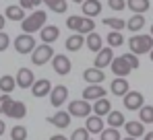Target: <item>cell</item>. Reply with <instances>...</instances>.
<instances>
[{
	"instance_id": "6da1fadb",
	"label": "cell",
	"mask_w": 153,
	"mask_h": 140,
	"mask_svg": "<svg viewBox=\"0 0 153 140\" xmlns=\"http://www.w3.org/2000/svg\"><path fill=\"white\" fill-rule=\"evenodd\" d=\"M46 19H48V15H46L44 10H35V13H31L29 17H25V19L21 21V29H23V33H35V31H42V29L46 27Z\"/></svg>"
},
{
	"instance_id": "7a4b0ae2",
	"label": "cell",
	"mask_w": 153,
	"mask_h": 140,
	"mask_svg": "<svg viewBox=\"0 0 153 140\" xmlns=\"http://www.w3.org/2000/svg\"><path fill=\"white\" fill-rule=\"evenodd\" d=\"M128 47H130V52L137 54V56L149 54V52L153 49V35H145V33L132 35V37L128 39Z\"/></svg>"
},
{
	"instance_id": "3957f363",
	"label": "cell",
	"mask_w": 153,
	"mask_h": 140,
	"mask_svg": "<svg viewBox=\"0 0 153 140\" xmlns=\"http://www.w3.org/2000/svg\"><path fill=\"white\" fill-rule=\"evenodd\" d=\"M93 111V105H89L87 99H75L68 103V113L73 117H89Z\"/></svg>"
},
{
	"instance_id": "277c9868",
	"label": "cell",
	"mask_w": 153,
	"mask_h": 140,
	"mask_svg": "<svg viewBox=\"0 0 153 140\" xmlns=\"http://www.w3.org/2000/svg\"><path fill=\"white\" fill-rule=\"evenodd\" d=\"M52 54H54V49L50 47V43H42V46H37L31 52V62H33L35 66H44L48 60L54 58Z\"/></svg>"
},
{
	"instance_id": "5b68a950",
	"label": "cell",
	"mask_w": 153,
	"mask_h": 140,
	"mask_svg": "<svg viewBox=\"0 0 153 140\" xmlns=\"http://www.w3.org/2000/svg\"><path fill=\"white\" fill-rule=\"evenodd\" d=\"M35 47L37 46H35V39H33L31 33H21V35H17V39H15V49H17L19 54H31Z\"/></svg>"
},
{
	"instance_id": "8992f818",
	"label": "cell",
	"mask_w": 153,
	"mask_h": 140,
	"mask_svg": "<svg viewBox=\"0 0 153 140\" xmlns=\"http://www.w3.org/2000/svg\"><path fill=\"white\" fill-rule=\"evenodd\" d=\"M52 68L56 74H60V76H66L71 68H73V64H71V60H68V56H64V54H58V56H54L52 58Z\"/></svg>"
},
{
	"instance_id": "52a82bcc",
	"label": "cell",
	"mask_w": 153,
	"mask_h": 140,
	"mask_svg": "<svg viewBox=\"0 0 153 140\" xmlns=\"http://www.w3.org/2000/svg\"><path fill=\"white\" fill-rule=\"evenodd\" d=\"M145 105V97L143 93H139V91H128L124 95V107L130 109V111H139L141 107Z\"/></svg>"
},
{
	"instance_id": "ba28073f",
	"label": "cell",
	"mask_w": 153,
	"mask_h": 140,
	"mask_svg": "<svg viewBox=\"0 0 153 140\" xmlns=\"http://www.w3.org/2000/svg\"><path fill=\"white\" fill-rule=\"evenodd\" d=\"M112 60H114V52H112V47H102V49L95 54L93 66L103 70V66H110V64H112Z\"/></svg>"
},
{
	"instance_id": "9c48e42d",
	"label": "cell",
	"mask_w": 153,
	"mask_h": 140,
	"mask_svg": "<svg viewBox=\"0 0 153 140\" xmlns=\"http://www.w3.org/2000/svg\"><path fill=\"white\" fill-rule=\"evenodd\" d=\"M110 68H112V72H114L116 76H122V78L128 76V74L132 72V66L128 64L122 56H120V58H114V60H112V64H110Z\"/></svg>"
},
{
	"instance_id": "30bf717a",
	"label": "cell",
	"mask_w": 153,
	"mask_h": 140,
	"mask_svg": "<svg viewBox=\"0 0 153 140\" xmlns=\"http://www.w3.org/2000/svg\"><path fill=\"white\" fill-rule=\"evenodd\" d=\"M15 78H17V87H21V89H31L33 83H35V76L29 68H19Z\"/></svg>"
},
{
	"instance_id": "8fae6325",
	"label": "cell",
	"mask_w": 153,
	"mask_h": 140,
	"mask_svg": "<svg viewBox=\"0 0 153 140\" xmlns=\"http://www.w3.org/2000/svg\"><path fill=\"white\" fill-rule=\"evenodd\" d=\"M71 119H73V116H71L68 111H58V113H54V116L46 117L48 124L60 128V130H62V128H68V126H71Z\"/></svg>"
},
{
	"instance_id": "7c38bea8",
	"label": "cell",
	"mask_w": 153,
	"mask_h": 140,
	"mask_svg": "<svg viewBox=\"0 0 153 140\" xmlns=\"http://www.w3.org/2000/svg\"><path fill=\"white\" fill-rule=\"evenodd\" d=\"M68 99V89L64 87V85H58V87H54L50 93V103L54 107H60L64 101Z\"/></svg>"
},
{
	"instance_id": "4fadbf2b",
	"label": "cell",
	"mask_w": 153,
	"mask_h": 140,
	"mask_svg": "<svg viewBox=\"0 0 153 140\" xmlns=\"http://www.w3.org/2000/svg\"><path fill=\"white\" fill-rule=\"evenodd\" d=\"M31 93H33V97H46V95L52 93V83L48 80V78H39V80H35L33 83V87H31Z\"/></svg>"
},
{
	"instance_id": "5bb4252c",
	"label": "cell",
	"mask_w": 153,
	"mask_h": 140,
	"mask_svg": "<svg viewBox=\"0 0 153 140\" xmlns=\"http://www.w3.org/2000/svg\"><path fill=\"white\" fill-rule=\"evenodd\" d=\"M103 97H105V89L102 85H89L83 91V99H87V101H97V99H103Z\"/></svg>"
},
{
	"instance_id": "9a60e30c",
	"label": "cell",
	"mask_w": 153,
	"mask_h": 140,
	"mask_svg": "<svg viewBox=\"0 0 153 140\" xmlns=\"http://www.w3.org/2000/svg\"><path fill=\"white\" fill-rule=\"evenodd\" d=\"M83 78H85V83H89V85H100L103 83V78H105V74H103L102 68H87L83 72Z\"/></svg>"
},
{
	"instance_id": "2e32d148",
	"label": "cell",
	"mask_w": 153,
	"mask_h": 140,
	"mask_svg": "<svg viewBox=\"0 0 153 140\" xmlns=\"http://www.w3.org/2000/svg\"><path fill=\"white\" fill-rule=\"evenodd\" d=\"M85 128L91 132V134H102L103 130V119L102 116H89L87 119H85Z\"/></svg>"
},
{
	"instance_id": "e0dca14e",
	"label": "cell",
	"mask_w": 153,
	"mask_h": 140,
	"mask_svg": "<svg viewBox=\"0 0 153 140\" xmlns=\"http://www.w3.org/2000/svg\"><path fill=\"white\" fill-rule=\"evenodd\" d=\"M124 132L132 138H139V136H145V124L139 119V122H126L124 124Z\"/></svg>"
},
{
	"instance_id": "ac0fdd59",
	"label": "cell",
	"mask_w": 153,
	"mask_h": 140,
	"mask_svg": "<svg viewBox=\"0 0 153 140\" xmlns=\"http://www.w3.org/2000/svg\"><path fill=\"white\" fill-rule=\"evenodd\" d=\"M81 8H83V15L85 17H97L102 13V2L100 0H85L81 4Z\"/></svg>"
},
{
	"instance_id": "d6986e66",
	"label": "cell",
	"mask_w": 153,
	"mask_h": 140,
	"mask_svg": "<svg viewBox=\"0 0 153 140\" xmlns=\"http://www.w3.org/2000/svg\"><path fill=\"white\" fill-rule=\"evenodd\" d=\"M110 91H112L114 95H118V97H124V95L130 91V89H128V80H126V78H122V76H116V78L112 80Z\"/></svg>"
},
{
	"instance_id": "ffe728a7",
	"label": "cell",
	"mask_w": 153,
	"mask_h": 140,
	"mask_svg": "<svg viewBox=\"0 0 153 140\" xmlns=\"http://www.w3.org/2000/svg\"><path fill=\"white\" fill-rule=\"evenodd\" d=\"M6 116L8 117H15V119H21V117L27 116V105L23 101H13L10 103V107H8V111H6Z\"/></svg>"
},
{
	"instance_id": "44dd1931",
	"label": "cell",
	"mask_w": 153,
	"mask_h": 140,
	"mask_svg": "<svg viewBox=\"0 0 153 140\" xmlns=\"http://www.w3.org/2000/svg\"><path fill=\"white\" fill-rule=\"evenodd\" d=\"M58 35H60V29H58L56 25H46V27L42 29V33H39V37H42L44 43H52V41H56Z\"/></svg>"
},
{
	"instance_id": "7402d4cb",
	"label": "cell",
	"mask_w": 153,
	"mask_h": 140,
	"mask_svg": "<svg viewBox=\"0 0 153 140\" xmlns=\"http://www.w3.org/2000/svg\"><path fill=\"white\" fill-rule=\"evenodd\" d=\"M4 17L10 19V21H23L25 19V8L21 4H10V6H6Z\"/></svg>"
},
{
	"instance_id": "603a6c76",
	"label": "cell",
	"mask_w": 153,
	"mask_h": 140,
	"mask_svg": "<svg viewBox=\"0 0 153 140\" xmlns=\"http://www.w3.org/2000/svg\"><path fill=\"white\" fill-rule=\"evenodd\" d=\"M83 43H85V37H83L81 33H73V35L66 39V43H64V46H66L68 52H79V49L83 47Z\"/></svg>"
},
{
	"instance_id": "cb8c5ba5",
	"label": "cell",
	"mask_w": 153,
	"mask_h": 140,
	"mask_svg": "<svg viewBox=\"0 0 153 140\" xmlns=\"http://www.w3.org/2000/svg\"><path fill=\"white\" fill-rule=\"evenodd\" d=\"M85 43H87V47H89L91 52H95V54H97V52L102 49V35L91 31V33H87V37H85Z\"/></svg>"
},
{
	"instance_id": "d4e9b609",
	"label": "cell",
	"mask_w": 153,
	"mask_h": 140,
	"mask_svg": "<svg viewBox=\"0 0 153 140\" xmlns=\"http://www.w3.org/2000/svg\"><path fill=\"white\" fill-rule=\"evenodd\" d=\"M112 111V105H110V99H97L95 103H93V113L95 116H108Z\"/></svg>"
},
{
	"instance_id": "484cf974",
	"label": "cell",
	"mask_w": 153,
	"mask_h": 140,
	"mask_svg": "<svg viewBox=\"0 0 153 140\" xmlns=\"http://www.w3.org/2000/svg\"><path fill=\"white\" fill-rule=\"evenodd\" d=\"M15 87H17V78H15V76H10V74L0 76V91H2V93H6V95L13 93Z\"/></svg>"
},
{
	"instance_id": "4316f807",
	"label": "cell",
	"mask_w": 153,
	"mask_h": 140,
	"mask_svg": "<svg viewBox=\"0 0 153 140\" xmlns=\"http://www.w3.org/2000/svg\"><path fill=\"white\" fill-rule=\"evenodd\" d=\"M126 6L134 15H143L145 10H149V0H126Z\"/></svg>"
},
{
	"instance_id": "83f0119b",
	"label": "cell",
	"mask_w": 153,
	"mask_h": 140,
	"mask_svg": "<svg viewBox=\"0 0 153 140\" xmlns=\"http://www.w3.org/2000/svg\"><path fill=\"white\" fill-rule=\"evenodd\" d=\"M143 27H145V17H143V15H132V17L126 21V29L132 31V33L141 31Z\"/></svg>"
},
{
	"instance_id": "f1b7e54d",
	"label": "cell",
	"mask_w": 153,
	"mask_h": 140,
	"mask_svg": "<svg viewBox=\"0 0 153 140\" xmlns=\"http://www.w3.org/2000/svg\"><path fill=\"white\" fill-rule=\"evenodd\" d=\"M108 124H110V128H120V126L126 124V117L122 116V111H110L108 113Z\"/></svg>"
},
{
	"instance_id": "f546056e",
	"label": "cell",
	"mask_w": 153,
	"mask_h": 140,
	"mask_svg": "<svg viewBox=\"0 0 153 140\" xmlns=\"http://www.w3.org/2000/svg\"><path fill=\"white\" fill-rule=\"evenodd\" d=\"M103 25L112 27V31H122L126 27V21H122L120 17H108V19H103Z\"/></svg>"
},
{
	"instance_id": "4dcf8cb0",
	"label": "cell",
	"mask_w": 153,
	"mask_h": 140,
	"mask_svg": "<svg viewBox=\"0 0 153 140\" xmlns=\"http://www.w3.org/2000/svg\"><path fill=\"white\" fill-rule=\"evenodd\" d=\"M124 43V35L120 33V31H112V33H108V46L110 47H120Z\"/></svg>"
},
{
	"instance_id": "1f68e13d",
	"label": "cell",
	"mask_w": 153,
	"mask_h": 140,
	"mask_svg": "<svg viewBox=\"0 0 153 140\" xmlns=\"http://www.w3.org/2000/svg\"><path fill=\"white\" fill-rule=\"evenodd\" d=\"M48 4V8L54 10V13H66V0H44Z\"/></svg>"
},
{
	"instance_id": "d6a6232c",
	"label": "cell",
	"mask_w": 153,
	"mask_h": 140,
	"mask_svg": "<svg viewBox=\"0 0 153 140\" xmlns=\"http://www.w3.org/2000/svg\"><path fill=\"white\" fill-rule=\"evenodd\" d=\"M139 116L143 124H153V105H143L139 109Z\"/></svg>"
},
{
	"instance_id": "836d02e7",
	"label": "cell",
	"mask_w": 153,
	"mask_h": 140,
	"mask_svg": "<svg viewBox=\"0 0 153 140\" xmlns=\"http://www.w3.org/2000/svg\"><path fill=\"white\" fill-rule=\"evenodd\" d=\"M91 31H95V21H93L91 17H85L76 33H81V35H83V33H91Z\"/></svg>"
},
{
	"instance_id": "e575fe53",
	"label": "cell",
	"mask_w": 153,
	"mask_h": 140,
	"mask_svg": "<svg viewBox=\"0 0 153 140\" xmlns=\"http://www.w3.org/2000/svg\"><path fill=\"white\" fill-rule=\"evenodd\" d=\"M10 138L13 140H27V128L23 126H15L10 130Z\"/></svg>"
},
{
	"instance_id": "d590c367",
	"label": "cell",
	"mask_w": 153,
	"mask_h": 140,
	"mask_svg": "<svg viewBox=\"0 0 153 140\" xmlns=\"http://www.w3.org/2000/svg\"><path fill=\"white\" fill-rule=\"evenodd\" d=\"M100 136H102V140H122L118 128H108V130H103Z\"/></svg>"
},
{
	"instance_id": "8d00e7d4",
	"label": "cell",
	"mask_w": 153,
	"mask_h": 140,
	"mask_svg": "<svg viewBox=\"0 0 153 140\" xmlns=\"http://www.w3.org/2000/svg\"><path fill=\"white\" fill-rule=\"evenodd\" d=\"M89 136H91V132L87 128H76L73 132V136H71V140H91Z\"/></svg>"
},
{
	"instance_id": "74e56055",
	"label": "cell",
	"mask_w": 153,
	"mask_h": 140,
	"mask_svg": "<svg viewBox=\"0 0 153 140\" xmlns=\"http://www.w3.org/2000/svg\"><path fill=\"white\" fill-rule=\"evenodd\" d=\"M13 101H15V99H10L6 93L0 97V113H2V116H6V111H8V107H10Z\"/></svg>"
},
{
	"instance_id": "f35d334b",
	"label": "cell",
	"mask_w": 153,
	"mask_h": 140,
	"mask_svg": "<svg viewBox=\"0 0 153 140\" xmlns=\"http://www.w3.org/2000/svg\"><path fill=\"white\" fill-rule=\"evenodd\" d=\"M83 19H85V17H68V19H66V27L73 29V31H79V27H81V23H83Z\"/></svg>"
},
{
	"instance_id": "ab89813d",
	"label": "cell",
	"mask_w": 153,
	"mask_h": 140,
	"mask_svg": "<svg viewBox=\"0 0 153 140\" xmlns=\"http://www.w3.org/2000/svg\"><path fill=\"white\" fill-rule=\"evenodd\" d=\"M122 58H124V60H126L128 64L132 66V70H137V68H139V56H137V54H132V52H128V54H124Z\"/></svg>"
},
{
	"instance_id": "60d3db41",
	"label": "cell",
	"mask_w": 153,
	"mask_h": 140,
	"mask_svg": "<svg viewBox=\"0 0 153 140\" xmlns=\"http://www.w3.org/2000/svg\"><path fill=\"white\" fill-rule=\"evenodd\" d=\"M108 4H110L112 10H122V8H126V0H108Z\"/></svg>"
},
{
	"instance_id": "b9f144b4",
	"label": "cell",
	"mask_w": 153,
	"mask_h": 140,
	"mask_svg": "<svg viewBox=\"0 0 153 140\" xmlns=\"http://www.w3.org/2000/svg\"><path fill=\"white\" fill-rule=\"evenodd\" d=\"M8 46H10V37H8L6 33H2V31H0V52H4Z\"/></svg>"
},
{
	"instance_id": "7bdbcfd3",
	"label": "cell",
	"mask_w": 153,
	"mask_h": 140,
	"mask_svg": "<svg viewBox=\"0 0 153 140\" xmlns=\"http://www.w3.org/2000/svg\"><path fill=\"white\" fill-rule=\"evenodd\" d=\"M19 4H21L23 8H33V6H35L33 0H19Z\"/></svg>"
},
{
	"instance_id": "ee69618b",
	"label": "cell",
	"mask_w": 153,
	"mask_h": 140,
	"mask_svg": "<svg viewBox=\"0 0 153 140\" xmlns=\"http://www.w3.org/2000/svg\"><path fill=\"white\" fill-rule=\"evenodd\" d=\"M4 23H6V17H4V15H0V31L4 29Z\"/></svg>"
},
{
	"instance_id": "f6af8a7d",
	"label": "cell",
	"mask_w": 153,
	"mask_h": 140,
	"mask_svg": "<svg viewBox=\"0 0 153 140\" xmlns=\"http://www.w3.org/2000/svg\"><path fill=\"white\" fill-rule=\"evenodd\" d=\"M50 140H68L66 136H62V134H56V136H52Z\"/></svg>"
},
{
	"instance_id": "bcb514c9",
	"label": "cell",
	"mask_w": 153,
	"mask_h": 140,
	"mask_svg": "<svg viewBox=\"0 0 153 140\" xmlns=\"http://www.w3.org/2000/svg\"><path fill=\"white\" fill-rule=\"evenodd\" d=\"M4 130H6V124H4V122H2V119H0V136H2V134H4Z\"/></svg>"
},
{
	"instance_id": "7dc6e473",
	"label": "cell",
	"mask_w": 153,
	"mask_h": 140,
	"mask_svg": "<svg viewBox=\"0 0 153 140\" xmlns=\"http://www.w3.org/2000/svg\"><path fill=\"white\" fill-rule=\"evenodd\" d=\"M143 140H153V132H145V136H143Z\"/></svg>"
},
{
	"instance_id": "c3c4849f",
	"label": "cell",
	"mask_w": 153,
	"mask_h": 140,
	"mask_svg": "<svg viewBox=\"0 0 153 140\" xmlns=\"http://www.w3.org/2000/svg\"><path fill=\"white\" fill-rule=\"evenodd\" d=\"M42 2H44V0H33V4H35V6H37V4H42Z\"/></svg>"
},
{
	"instance_id": "681fc988",
	"label": "cell",
	"mask_w": 153,
	"mask_h": 140,
	"mask_svg": "<svg viewBox=\"0 0 153 140\" xmlns=\"http://www.w3.org/2000/svg\"><path fill=\"white\" fill-rule=\"evenodd\" d=\"M124 140H137V138H132V136H126V138H124Z\"/></svg>"
},
{
	"instance_id": "f907efd6",
	"label": "cell",
	"mask_w": 153,
	"mask_h": 140,
	"mask_svg": "<svg viewBox=\"0 0 153 140\" xmlns=\"http://www.w3.org/2000/svg\"><path fill=\"white\" fill-rule=\"evenodd\" d=\"M73 2H79V4H83V2H85V0H73Z\"/></svg>"
},
{
	"instance_id": "816d5d0a",
	"label": "cell",
	"mask_w": 153,
	"mask_h": 140,
	"mask_svg": "<svg viewBox=\"0 0 153 140\" xmlns=\"http://www.w3.org/2000/svg\"><path fill=\"white\" fill-rule=\"evenodd\" d=\"M149 56H151V62H153V49H151V52H149Z\"/></svg>"
},
{
	"instance_id": "f5cc1de1",
	"label": "cell",
	"mask_w": 153,
	"mask_h": 140,
	"mask_svg": "<svg viewBox=\"0 0 153 140\" xmlns=\"http://www.w3.org/2000/svg\"><path fill=\"white\" fill-rule=\"evenodd\" d=\"M151 35H153V25H151Z\"/></svg>"
}]
</instances>
